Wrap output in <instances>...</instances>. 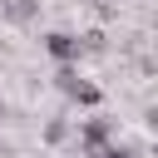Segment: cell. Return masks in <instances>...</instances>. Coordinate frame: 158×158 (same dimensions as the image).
Returning <instances> with one entry per match:
<instances>
[{
	"label": "cell",
	"mask_w": 158,
	"mask_h": 158,
	"mask_svg": "<svg viewBox=\"0 0 158 158\" xmlns=\"http://www.w3.org/2000/svg\"><path fill=\"white\" fill-rule=\"evenodd\" d=\"M54 84L64 89V99H74V104H84V109H94V104H99V84H89V79H84L74 64H59Z\"/></svg>",
	"instance_id": "obj_1"
},
{
	"label": "cell",
	"mask_w": 158,
	"mask_h": 158,
	"mask_svg": "<svg viewBox=\"0 0 158 158\" xmlns=\"http://www.w3.org/2000/svg\"><path fill=\"white\" fill-rule=\"evenodd\" d=\"M44 49H49L59 64H79V54H84V40H79V35H64V30H54V35H44Z\"/></svg>",
	"instance_id": "obj_2"
},
{
	"label": "cell",
	"mask_w": 158,
	"mask_h": 158,
	"mask_svg": "<svg viewBox=\"0 0 158 158\" xmlns=\"http://www.w3.org/2000/svg\"><path fill=\"white\" fill-rule=\"evenodd\" d=\"M109 143H114L109 118H89V123L79 128V148H84V158H89V153H99V148H109Z\"/></svg>",
	"instance_id": "obj_3"
},
{
	"label": "cell",
	"mask_w": 158,
	"mask_h": 158,
	"mask_svg": "<svg viewBox=\"0 0 158 158\" xmlns=\"http://www.w3.org/2000/svg\"><path fill=\"white\" fill-rule=\"evenodd\" d=\"M0 15H5L10 25H30V20L40 15V0H0Z\"/></svg>",
	"instance_id": "obj_4"
},
{
	"label": "cell",
	"mask_w": 158,
	"mask_h": 158,
	"mask_svg": "<svg viewBox=\"0 0 158 158\" xmlns=\"http://www.w3.org/2000/svg\"><path fill=\"white\" fill-rule=\"evenodd\" d=\"M89 158H128V153H123V148H114V143H109V148H99V153H89Z\"/></svg>",
	"instance_id": "obj_5"
},
{
	"label": "cell",
	"mask_w": 158,
	"mask_h": 158,
	"mask_svg": "<svg viewBox=\"0 0 158 158\" xmlns=\"http://www.w3.org/2000/svg\"><path fill=\"white\" fill-rule=\"evenodd\" d=\"M0 118H5V104H0Z\"/></svg>",
	"instance_id": "obj_6"
}]
</instances>
